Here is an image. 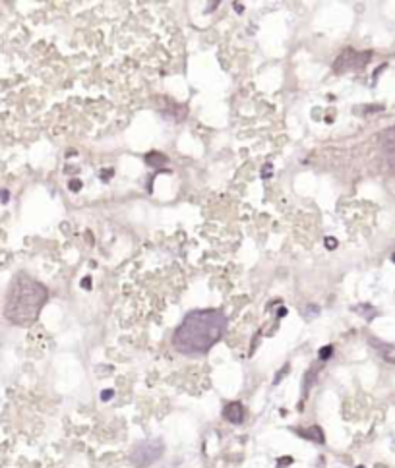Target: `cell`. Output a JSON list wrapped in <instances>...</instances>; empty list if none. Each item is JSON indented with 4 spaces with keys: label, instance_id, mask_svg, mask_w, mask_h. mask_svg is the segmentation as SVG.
<instances>
[{
    "label": "cell",
    "instance_id": "2e32d148",
    "mask_svg": "<svg viewBox=\"0 0 395 468\" xmlns=\"http://www.w3.org/2000/svg\"><path fill=\"white\" fill-rule=\"evenodd\" d=\"M82 286H83V288H89V286H91V279H87V277H85V279L82 281Z\"/></svg>",
    "mask_w": 395,
    "mask_h": 468
},
{
    "label": "cell",
    "instance_id": "d6986e66",
    "mask_svg": "<svg viewBox=\"0 0 395 468\" xmlns=\"http://www.w3.org/2000/svg\"><path fill=\"white\" fill-rule=\"evenodd\" d=\"M356 468H364V467H356Z\"/></svg>",
    "mask_w": 395,
    "mask_h": 468
},
{
    "label": "cell",
    "instance_id": "7a4b0ae2",
    "mask_svg": "<svg viewBox=\"0 0 395 468\" xmlns=\"http://www.w3.org/2000/svg\"><path fill=\"white\" fill-rule=\"evenodd\" d=\"M47 298H49L47 286H43L33 277L20 273L10 285L4 315L14 325H21V327L31 325L39 317L43 306L47 304Z\"/></svg>",
    "mask_w": 395,
    "mask_h": 468
},
{
    "label": "cell",
    "instance_id": "3957f363",
    "mask_svg": "<svg viewBox=\"0 0 395 468\" xmlns=\"http://www.w3.org/2000/svg\"><path fill=\"white\" fill-rule=\"evenodd\" d=\"M165 453V445L161 439H146L140 441L130 455V461L136 468H147L157 463Z\"/></svg>",
    "mask_w": 395,
    "mask_h": 468
},
{
    "label": "cell",
    "instance_id": "ba28073f",
    "mask_svg": "<svg viewBox=\"0 0 395 468\" xmlns=\"http://www.w3.org/2000/svg\"><path fill=\"white\" fill-rule=\"evenodd\" d=\"M146 161H147L151 166H163V164L167 163V157L163 155V153L151 151V153H147V155H146Z\"/></svg>",
    "mask_w": 395,
    "mask_h": 468
},
{
    "label": "cell",
    "instance_id": "277c9868",
    "mask_svg": "<svg viewBox=\"0 0 395 468\" xmlns=\"http://www.w3.org/2000/svg\"><path fill=\"white\" fill-rule=\"evenodd\" d=\"M370 58H372L370 51L356 52L353 49H347V51L341 52L339 58L333 62V70L335 72H345V70H351V68H362Z\"/></svg>",
    "mask_w": 395,
    "mask_h": 468
},
{
    "label": "cell",
    "instance_id": "6da1fadb",
    "mask_svg": "<svg viewBox=\"0 0 395 468\" xmlns=\"http://www.w3.org/2000/svg\"><path fill=\"white\" fill-rule=\"evenodd\" d=\"M229 319L221 310H194L186 313L172 333V346L184 356L208 354L225 335Z\"/></svg>",
    "mask_w": 395,
    "mask_h": 468
},
{
    "label": "cell",
    "instance_id": "5bb4252c",
    "mask_svg": "<svg viewBox=\"0 0 395 468\" xmlns=\"http://www.w3.org/2000/svg\"><path fill=\"white\" fill-rule=\"evenodd\" d=\"M287 369H289V366H285V367H283L281 371H279V375H277V377H275V383H279V381H281V379H283V375H285V373H287Z\"/></svg>",
    "mask_w": 395,
    "mask_h": 468
},
{
    "label": "cell",
    "instance_id": "ffe728a7",
    "mask_svg": "<svg viewBox=\"0 0 395 468\" xmlns=\"http://www.w3.org/2000/svg\"><path fill=\"white\" fill-rule=\"evenodd\" d=\"M394 261H395V256H394Z\"/></svg>",
    "mask_w": 395,
    "mask_h": 468
},
{
    "label": "cell",
    "instance_id": "9c48e42d",
    "mask_svg": "<svg viewBox=\"0 0 395 468\" xmlns=\"http://www.w3.org/2000/svg\"><path fill=\"white\" fill-rule=\"evenodd\" d=\"M316 375H318V367H310V371H306V375H304V395H308L310 387L316 381Z\"/></svg>",
    "mask_w": 395,
    "mask_h": 468
},
{
    "label": "cell",
    "instance_id": "9a60e30c",
    "mask_svg": "<svg viewBox=\"0 0 395 468\" xmlns=\"http://www.w3.org/2000/svg\"><path fill=\"white\" fill-rule=\"evenodd\" d=\"M270 172H271V164H266L264 166V178H270Z\"/></svg>",
    "mask_w": 395,
    "mask_h": 468
},
{
    "label": "cell",
    "instance_id": "8992f818",
    "mask_svg": "<svg viewBox=\"0 0 395 468\" xmlns=\"http://www.w3.org/2000/svg\"><path fill=\"white\" fill-rule=\"evenodd\" d=\"M223 416L230 424H242L244 422V407H242V403H238V401L229 403L223 408Z\"/></svg>",
    "mask_w": 395,
    "mask_h": 468
},
{
    "label": "cell",
    "instance_id": "8fae6325",
    "mask_svg": "<svg viewBox=\"0 0 395 468\" xmlns=\"http://www.w3.org/2000/svg\"><path fill=\"white\" fill-rule=\"evenodd\" d=\"M277 465H279V468H285V467H289V465H292V457H281V459L277 461Z\"/></svg>",
    "mask_w": 395,
    "mask_h": 468
},
{
    "label": "cell",
    "instance_id": "7c38bea8",
    "mask_svg": "<svg viewBox=\"0 0 395 468\" xmlns=\"http://www.w3.org/2000/svg\"><path fill=\"white\" fill-rule=\"evenodd\" d=\"M113 395H114L113 391H111V389H107V391H103V393H101V399H103V401H111V399H113Z\"/></svg>",
    "mask_w": 395,
    "mask_h": 468
},
{
    "label": "cell",
    "instance_id": "ac0fdd59",
    "mask_svg": "<svg viewBox=\"0 0 395 468\" xmlns=\"http://www.w3.org/2000/svg\"><path fill=\"white\" fill-rule=\"evenodd\" d=\"M234 10H236V12H242V4L236 2V4H234Z\"/></svg>",
    "mask_w": 395,
    "mask_h": 468
},
{
    "label": "cell",
    "instance_id": "5b68a950",
    "mask_svg": "<svg viewBox=\"0 0 395 468\" xmlns=\"http://www.w3.org/2000/svg\"><path fill=\"white\" fill-rule=\"evenodd\" d=\"M380 147H382V153H384V159H386L390 170L395 172V124L382 132Z\"/></svg>",
    "mask_w": 395,
    "mask_h": 468
},
{
    "label": "cell",
    "instance_id": "52a82bcc",
    "mask_svg": "<svg viewBox=\"0 0 395 468\" xmlns=\"http://www.w3.org/2000/svg\"><path fill=\"white\" fill-rule=\"evenodd\" d=\"M302 437H306V439H310V441H314V443H324L326 441V435H324V431H322V427H318V426H312V427H308V429H302V431H298Z\"/></svg>",
    "mask_w": 395,
    "mask_h": 468
},
{
    "label": "cell",
    "instance_id": "30bf717a",
    "mask_svg": "<svg viewBox=\"0 0 395 468\" xmlns=\"http://www.w3.org/2000/svg\"><path fill=\"white\" fill-rule=\"evenodd\" d=\"M332 354H333V346H332V345H328V346L320 348V352H318V356H320V360H322V362L330 360V358H332Z\"/></svg>",
    "mask_w": 395,
    "mask_h": 468
},
{
    "label": "cell",
    "instance_id": "e0dca14e",
    "mask_svg": "<svg viewBox=\"0 0 395 468\" xmlns=\"http://www.w3.org/2000/svg\"><path fill=\"white\" fill-rule=\"evenodd\" d=\"M326 244H328V248H335V242H333V240H326Z\"/></svg>",
    "mask_w": 395,
    "mask_h": 468
},
{
    "label": "cell",
    "instance_id": "4fadbf2b",
    "mask_svg": "<svg viewBox=\"0 0 395 468\" xmlns=\"http://www.w3.org/2000/svg\"><path fill=\"white\" fill-rule=\"evenodd\" d=\"M70 188H72V190H80V188H82V182H80V180H72V182H70Z\"/></svg>",
    "mask_w": 395,
    "mask_h": 468
}]
</instances>
